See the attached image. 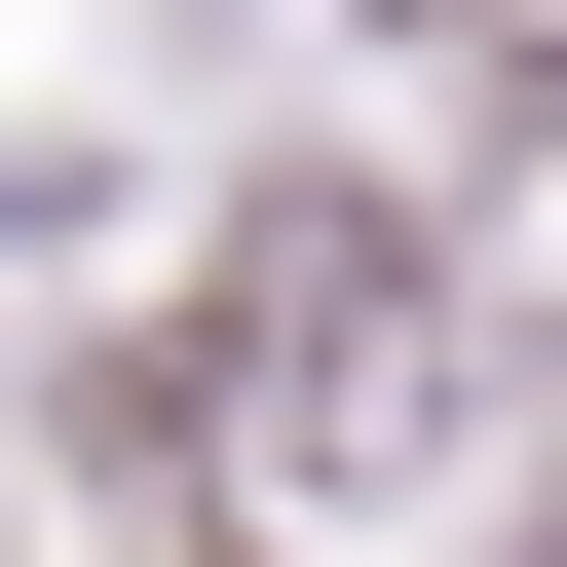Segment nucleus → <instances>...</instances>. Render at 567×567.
<instances>
[{"label":"nucleus","mask_w":567,"mask_h":567,"mask_svg":"<svg viewBox=\"0 0 567 567\" xmlns=\"http://www.w3.org/2000/svg\"><path fill=\"white\" fill-rule=\"evenodd\" d=\"M189 379H227L265 492H416V454H492V303H454V227H379V189H227Z\"/></svg>","instance_id":"f257e3e1"},{"label":"nucleus","mask_w":567,"mask_h":567,"mask_svg":"<svg viewBox=\"0 0 567 567\" xmlns=\"http://www.w3.org/2000/svg\"><path fill=\"white\" fill-rule=\"evenodd\" d=\"M379 39H454V76H529V39H567V0H379Z\"/></svg>","instance_id":"f03ea898"}]
</instances>
